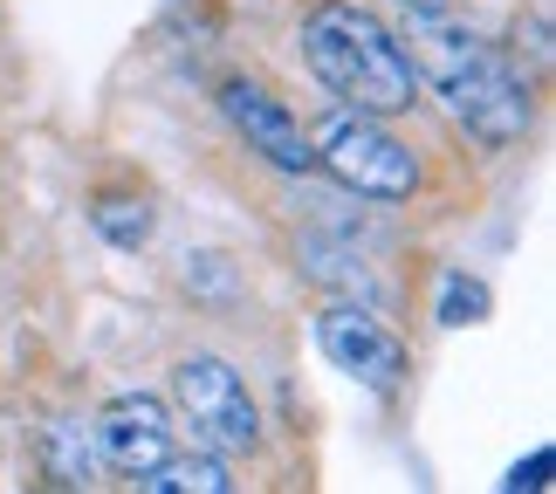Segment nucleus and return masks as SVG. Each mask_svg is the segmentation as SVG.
<instances>
[{"label": "nucleus", "mask_w": 556, "mask_h": 494, "mask_svg": "<svg viewBox=\"0 0 556 494\" xmlns=\"http://www.w3.org/2000/svg\"><path fill=\"white\" fill-rule=\"evenodd\" d=\"M405 41H413V69L440 83L446 111H454V124L467 138L481 144H516L529 131V83L516 76V62H508L502 49H488V41L475 28H454L440 8H419L413 28H405Z\"/></svg>", "instance_id": "nucleus-1"}, {"label": "nucleus", "mask_w": 556, "mask_h": 494, "mask_svg": "<svg viewBox=\"0 0 556 494\" xmlns=\"http://www.w3.org/2000/svg\"><path fill=\"white\" fill-rule=\"evenodd\" d=\"M303 55L309 69L330 83L351 111L371 117H399L419 103V69L405 55V41L384 28L371 8H351V0H330L303 21Z\"/></svg>", "instance_id": "nucleus-2"}, {"label": "nucleus", "mask_w": 556, "mask_h": 494, "mask_svg": "<svg viewBox=\"0 0 556 494\" xmlns=\"http://www.w3.org/2000/svg\"><path fill=\"white\" fill-rule=\"evenodd\" d=\"M316 165L330 172L337 186H351V192H365V200H405V192L419 186V159H413V144L392 138L371 111H337L324 131H316Z\"/></svg>", "instance_id": "nucleus-3"}, {"label": "nucleus", "mask_w": 556, "mask_h": 494, "mask_svg": "<svg viewBox=\"0 0 556 494\" xmlns=\"http://www.w3.org/2000/svg\"><path fill=\"white\" fill-rule=\"evenodd\" d=\"M173 398H179L186 426L213 446V454H248V446L262 440V413H254L248 384H241V371H233L227 357H179Z\"/></svg>", "instance_id": "nucleus-4"}, {"label": "nucleus", "mask_w": 556, "mask_h": 494, "mask_svg": "<svg viewBox=\"0 0 556 494\" xmlns=\"http://www.w3.org/2000/svg\"><path fill=\"white\" fill-rule=\"evenodd\" d=\"M316 337H324V357L337 364V371H351L357 384H371V392H399L405 384V343L384 330L378 316L330 309L324 324H316Z\"/></svg>", "instance_id": "nucleus-5"}, {"label": "nucleus", "mask_w": 556, "mask_h": 494, "mask_svg": "<svg viewBox=\"0 0 556 494\" xmlns=\"http://www.w3.org/2000/svg\"><path fill=\"white\" fill-rule=\"evenodd\" d=\"M220 111L227 124L248 138V152H262L268 165H282V172H309L316 152H309V138H303V124L289 117V103L282 97H268L262 83H241L233 76L227 90H220Z\"/></svg>", "instance_id": "nucleus-6"}, {"label": "nucleus", "mask_w": 556, "mask_h": 494, "mask_svg": "<svg viewBox=\"0 0 556 494\" xmlns=\"http://www.w3.org/2000/svg\"><path fill=\"white\" fill-rule=\"evenodd\" d=\"M97 433H103L111 467H124V474H144V467H159L173 454V413H165L159 398H144V392H124V398L103 405Z\"/></svg>", "instance_id": "nucleus-7"}, {"label": "nucleus", "mask_w": 556, "mask_h": 494, "mask_svg": "<svg viewBox=\"0 0 556 494\" xmlns=\"http://www.w3.org/2000/svg\"><path fill=\"white\" fill-rule=\"evenodd\" d=\"M144 494H233V474H227V460L213 454H165L159 467H144L138 474Z\"/></svg>", "instance_id": "nucleus-8"}, {"label": "nucleus", "mask_w": 556, "mask_h": 494, "mask_svg": "<svg viewBox=\"0 0 556 494\" xmlns=\"http://www.w3.org/2000/svg\"><path fill=\"white\" fill-rule=\"evenodd\" d=\"M41 467H49L55 487H90L97 481V454H90V433L76 419H55L41 433Z\"/></svg>", "instance_id": "nucleus-9"}, {"label": "nucleus", "mask_w": 556, "mask_h": 494, "mask_svg": "<svg viewBox=\"0 0 556 494\" xmlns=\"http://www.w3.org/2000/svg\"><path fill=\"white\" fill-rule=\"evenodd\" d=\"M90 213H97V233L111 248H144L152 241V206L144 200H97Z\"/></svg>", "instance_id": "nucleus-10"}, {"label": "nucleus", "mask_w": 556, "mask_h": 494, "mask_svg": "<svg viewBox=\"0 0 556 494\" xmlns=\"http://www.w3.org/2000/svg\"><path fill=\"white\" fill-rule=\"evenodd\" d=\"M488 316V289L481 282H467V275H446V295H440V324H481Z\"/></svg>", "instance_id": "nucleus-11"}, {"label": "nucleus", "mask_w": 556, "mask_h": 494, "mask_svg": "<svg viewBox=\"0 0 556 494\" xmlns=\"http://www.w3.org/2000/svg\"><path fill=\"white\" fill-rule=\"evenodd\" d=\"M405 8H446V0H405Z\"/></svg>", "instance_id": "nucleus-12"}]
</instances>
